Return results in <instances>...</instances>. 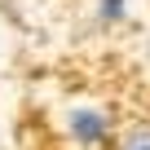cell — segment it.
<instances>
[{"instance_id":"obj_1","label":"cell","mask_w":150,"mask_h":150,"mask_svg":"<svg viewBox=\"0 0 150 150\" xmlns=\"http://www.w3.org/2000/svg\"><path fill=\"white\" fill-rule=\"evenodd\" d=\"M66 132L80 141L84 150H97V146L110 141V119H106L102 110H93V106H75V110L66 115Z\"/></svg>"},{"instance_id":"obj_2","label":"cell","mask_w":150,"mask_h":150,"mask_svg":"<svg viewBox=\"0 0 150 150\" xmlns=\"http://www.w3.org/2000/svg\"><path fill=\"white\" fill-rule=\"evenodd\" d=\"M119 150H150V128H132V132H124Z\"/></svg>"},{"instance_id":"obj_3","label":"cell","mask_w":150,"mask_h":150,"mask_svg":"<svg viewBox=\"0 0 150 150\" xmlns=\"http://www.w3.org/2000/svg\"><path fill=\"white\" fill-rule=\"evenodd\" d=\"M124 9H128L124 0H97V18H102V22H119Z\"/></svg>"}]
</instances>
